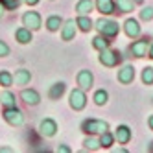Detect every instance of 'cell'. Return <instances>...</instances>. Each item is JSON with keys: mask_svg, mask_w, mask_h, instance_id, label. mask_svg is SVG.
<instances>
[{"mask_svg": "<svg viewBox=\"0 0 153 153\" xmlns=\"http://www.w3.org/2000/svg\"><path fill=\"white\" fill-rule=\"evenodd\" d=\"M0 102H2L4 107H15V96L11 92L4 91V92H0Z\"/></svg>", "mask_w": 153, "mask_h": 153, "instance_id": "18", "label": "cell"}, {"mask_svg": "<svg viewBox=\"0 0 153 153\" xmlns=\"http://www.w3.org/2000/svg\"><path fill=\"white\" fill-rule=\"evenodd\" d=\"M76 9H78V11H79L81 15L91 13V11H92V2H91V0H81V2H78Z\"/></svg>", "mask_w": 153, "mask_h": 153, "instance_id": "20", "label": "cell"}, {"mask_svg": "<svg viewBox=\"0 0 153 153\" xmlns=\"http://www.w3.org/2000/svg\"><path fill=\"white\" fill-rule=\"evenodd\" d=\"M120 59H122V57H120V53L114 52V50L103 48L102 53H100V63L105 65V67H116V65L120 63Z\"/></svg>", "mask_w": 153, "mask_h": 153, "instance_id": "3", "label": "cell"}, {"mask_svg": "<svg viewBox=\"0 0 153 153\" xmlns=\"http://www.w3.org/2000/svg\"><path fill=\"white\" fill-rule=\"evenodd\" d=\"M63 92H65V83H56V85H52V89H50V98L52 100H57V98H61Z\"/></svg>", "mask_w": 153, "mask_h": 153, "instance_id": "19", "label": "cell"}, {"mask_svg": "<svg viewBox=\"0 0 153 153\" xmlns=\"http://www.w3.org/2000/svg\"><path fill=\"white\" fill-rule=\"evenodd\" d=\"M13 83V76L9 74V72H0V85H4V87H9Z\"/></svg>", "mask_w": 153, "mask_h": 153, "instance_id": "27", "label": "cell"}, {"mask_svg": "<svg viewBox=\"0 0 153 153\" xmlns=\"http://www.w3.org/2000/svg\"><path fill=\"white\" fill-rule=\"evenodd\" d=\"M107 92L105 91H98L96 94H94V102H96V105H103V103H107Z\"/></svg>", "mask_w": 153, "mask_h": 153, "instance_id": "28", "label": "cell"}, {"mask_svg": "<svg viewBox=\"0 0 153 153\" xmlns=\"http://www.w3.org/2000/svg\"><path fill=\"white\" fill-rule=\"evenodd\" d=\"M30 79H31V74H30L28 70H24V68L17 70V72H15V78H13V81H15L17 85H26V83H30Z\"/></svg>", "mask_w": 153, "mask_h": 153, "instance_id": "15", "label": "cell"}, {"mask_svg": "<svg viewBox=\"0 0 153 153\" xmlns=\"http://www.w3.org/2000/svg\"><path fill=\"white\" fill-rule=\"evenodd\" d=\"M74 35H76V22L70 19V20H67V22H65V28H63V41H70V39H74Z\"/></svg>", "mask_w": 153, "mask_h": 153, "instance_id": "11", "label": "cell"}, {"mask_svg": "<svg viewBox=\"0 0 153 153\" xmlns=\"http://www.w3.org/2000/svg\"><path fill=\"white\" fill-rule=\"evenodd\" d=\"M116 138H118L120 144H127L129 138H131V129H129L127 126H120V127L116 129Z\"/></svg>", "mask_w": 153, "mask_h": 153, "instance_id": "14", "label": "cell"}, {"mask_svg": "<svg viewBox=\"0 0 153 153\" xmlns=\"http://www.w3.org/2000/svg\"><path fill=\"white\" fill-rule=\"evenodd\" d=\"M149 57H153V46H151V50H149Z\"/></svg>", "mask_w": 153, "mask_h": 153, "instance_id": "37", "label": "cell"}, {"mask_svg": "<svg viewBox=\"0 0 153 153\" xmlns=\"http://www.w3.org/2000/svg\"><path fill=\"white\" fill-rule=\"evenodd\" d=\"M56 131H57V126H56V122L53 120H42L41 122V133L45 135V137H53L56 135Z\"/></svg>", "mask_w": 153, "mask_h": 153, "instance_id": "8", "label": "cell"}, {"mask_svg": "<svg viewBox=\"0 0 153 153\" xmlns=\"http://www.w3.org/2000/svg\"><path fill=\"white\" fill-rule=\"evenodd\" d=\"M135 2H137V4H140V2H142V0H135Z\"/></svg>", "mask_w": 153, "mask_h": 153, "instance_id": "38", "label": "cell"}, {"mask_svg": "<svg viewBox=\"0 0 153 153\" xmlns=\"http://www.w3.org/2000/svg\"><path fill=\"white\" fill-rule=\"evenodd\" d=\"M87 103V98H85V92L79 91V89H76L70 92V107L76 109V111H81V109L85 107Z\"/></svg>", "mask_w": 153, "mask_h": 153, "instance_id": "5", "label": "cell"}, {"mask_svg": "<svg viewBox=\"0 0 153 153\" xmlns=\"http://www.w3.org/2000/svg\"><path fill=\"white\" fill-rule=\"evenodd\" d=\"M26 2H28V4H30V6H35V4H37V2H39V0H26Z\"/></svg>", "mask_w": 153, "mask_h": 153, "instance_id": "34", "label": "cell"}, {"mask_svg": "<svg viewBox=\"0 0 153 153\" xmlns=\"http://www.w3.org/2000/svg\"><path fill=\"white\" fill-rule=\"evenodd\" d=\"M96 6H98V11H102L103 15L114 13V4H113V0H96Z\"/></svg>", "mask_w": 153, "mask_h": 153, "instance_id": "12", "label": "cell"}, {"mask_svg": "<svg viewBox=\"0 0 153 153\" xmlns=\"http://www.w3.org/2000/svg\"><path fill=\"white\" fill-rule=\"evenodd\" d=\"M100 146H102V144H100L96 138H87V140H85V148H87V149H98Z\"/></svg>", "mask_w": 153, "mask_h": 153, "instance_id": "30", "label": "cell"}, {"mask_svg": "<svg viewBox=\"0 0 153 153\" xmlns=\"http://www.w3.org/2000/svg\"><path fill=\"white\" fill-rule=\"evenodd\" d=\"M2 13H4V4L0 2V17H2Z\"/></svg>", "mask_w": 153, "mask_h": 153, "instance_id": "35", "label": "cell"}, {"mask_svg": "<svg viewBox=\"0 0 153 153\" xmlns=\"http://www.w3.org/2000/svg\"><path fill=\"white\" fill-rule=\"evenodd\" d=\"M76 26H79L83 31H89L92 28V22H91V19H87V17H79L76 20Z\"/></svg>", "mask_w": 153, "mask_h": 153, "instance_id": "23", "label": "cell"}, {"mask_svg": "<svg viewBox=\"0 0 153 153\" xmlns=\"http://www.w3.org/2000/svg\"><path fill=\"white\" fill-rule=\"evenodd\" d=\"M135 79V68L133 67H124L122 70L118 72V81H122V83H131Z\"/></svg>", "mask_w": 153, "mask_h": 153, "instance_id": "9", "label": "cell"}, {"mask_svg": "<svg viewBox=\"0 0 153 153\" xmlns=\"http://www.w3.org/2000/svg\"><path fill=\"white\" fill-rule=\"evenodd\" d=\"M81 129L85 133L94 135V133H103V131H107L109 126H107V122H103V120H85Z\"/></svg>", "mask_w": 153, "mask_h": 153, "instance_id": "2", "label": "cell"}, {"mask_svg": "<svg viewBox=\"0 0 153 153\" xmlns=\"http://www.w3.org/2000/svg\"><path fill=\"white\" fill-rule=\"evenodd\" d=\"M59 151H63V153H68V151H70V148H67V146H59Z\"/></svg>", "mask_w": 153, "mask_h": 153, "instance_id": "33", "label": "cell"}, {"mask_svg": "<svg viewBox=\"0 0 153 153\" xmlns=\"http://www.w3.org/2000/svg\"><path fill=\"white\" fill-rule=\"evenodd\" d=\"M96 28H98V31H100L102 35H105V37H114V35L118 33V24L113 22V20H107V19L96 20Z\"/></svg>", "mask_w": 153, "mask_h": 153, "instance_id": "1", "label": "cell"}, {"mask_svg": "<svg viewBox=\"0 0 153 153\" xmlns=\"http://www.w3.org/2000/svg\"><path fill=\"white\" fill-rule=\"evenodd\" d=\"M113 135L111 133H109V131H103V133H102V138H100V144L103 146V148H109V146H111L113 144Z\"/></svg>", "mask_w": 153, "mask_h": 153, "instance_id": "25", "label": "cell"}, {"mask_svg": "<svg viewBox=\"0 0 153 153\" xmlns=\"http://www.w3.org/2000/svg\"><path fill=\"white\" fill-rule=\"evenodd\" d=\"M7 53H9V48H7V45L0 41V57H6Z\"/></svg>", "mask_w": 153, "mask_h": 153, "instance_id": "32", "label": "cell"}, {"mask_svg": "<svg viewBox=\"0 0 153 153\" xmlns=\"http://www.w3.org/2000/svg\"><path fill=\"white\" fill-rule=\"evenodd\" d=\"M4 118H6L11 126H20V124L24 122V116H22V113H20L17 107H6Z\"/></svg>", "mask_w": 153, "mask_h": 153, "instance_id": "4", "label": "cell"}, {"mask_svg": "<svg viewBox=\"0 0 153 153\" xmlns=\"http://www.w3.org/2000/svg\"><path fill=\"white\" fill-rule=\"evenodd\" d=\"M92 81H94V78H92V74L89 70H81L78 74V85L81 87V89H91Z\"/></svg>", "mask_w": 153, "mask_h": 153, "instance_id": "7", "label": "cell"}, {"mask_svg": "<svg viewBox=\"0 0 153 153\" xmlns=\"http://www.w3.org/2000/svg\"><path fill=\"white\" fill-rule=\"evenodd\" d=\"M22 100L28 103V105H35V103H39V92H35V91H22Z\"/></svg>", "mask_w": 153, "mask_h": 153, "instance_id": "16", "label": "cell"}, {"mask_svg": "<svg viewBox=\"0 0 153 153\" xmlns=\"http://www.w3.org/2000/svg\"><path fill=\"white\" fill-rule=\"evenodd\" d=\"M0 2H2L6 7H9V9H13V7H17L20 2H19V0H0Z\"/></svg>", "mask_w": 153, "mask_h": 153, "instance_id": "31", "label": "cell"}, {"mask_svg": "<svg viewBox=\"0 0 153 153\" xmlns=\"http://www.w3.org/2000/svg\"><path fill=\"white\" fill-rule=\"evenodd\" d=\"M46 26H48L50 31L59 30V26H61V19H59V17H50V19L46 20Z\"/></svg>", "mask_w": 153, "mask_h": 153, "instance_id": "24", "label": "cell"}, {"mask_svg": "<svg viewBox=\"0 0 153 153\" xmlns=\"http://www.w3.org/2000/svg\"><path fill=\"white\" fill-rule=\"evenodd\" d=\"M131 52H133V56H137V57H144L146 52H148V39L137 41L135 45L131 46Z\"/></svg>", "mask_w": 153, "mask_h": 153, "instance_id": "10", "label": "cell"}, {"mask_svg": "<svg viewBox=\"0 0 153 153\" xmlns=\"http://www.w3.org/2000/svg\"><path fill=\"white\" fill-rule=\"evenodd\" d=\"M17 41L22 42V45L30 42L31 41V31H30V28H20V30H17Z\"/></svg>", "mask_w": 153, "mask_h": 153, "instance_id": "17", "label": "cell"}, {"mask_svg": "<svg viewBox=\"0 0 153 153\" xmlns=\"http://www.w3.org/2000/svg\"><path fill=\"white\" fill-rule=\"evenodd\" d=\"M149 127H151V129H153V116H151V118H149Z\"/></svg>", "mask_w": 153, "mask_h": 153, "instance_id": "36", "label": "cell"}, {"mask_svg": "<svg viewBox=\"0 0 153 153\" xmlns=\"http://www.w3.org/2000/svg\"><path fill=\"white\" fill-rule=\"evenodd\" d=\"M126 33H127L129 37H138V33H140V26H138V22H137L135 19L126 20Z\"/></svg>", "mask_w": 153, "mask_h": 153, "instance_id": "13", "label": "cell"}, {"mask_svg": "<svg viewBox=\"0 0 153 153\" xmlns=\"http://www.w3.org/2000/svg\"><path fill=\"white\" fill-rule=\"evenodd\" d=\"M22 20H24V26H28L30 30H39L41 28V17L35 11H28L22 17Z\"/></svg>", "mask_w": 153, "mask_h": 153, "instance_id": "6", "label": "cell"}, {"mask_svg": "<svg viewBox=\"0 0 153 153\" xmlns=\"http://www.w3.org/2000/svg\"><path fill=\"white\" fill-rule=\"evenodd\" d=\"M140 19L142 20H151L153 19V7H144L140 11Z\"/></svg>", "mask_w": 153, "mask_h": 153, "instance_id": "29", "label": "cell"}, {"mask_svg": "<svg viewBox=\"0 0 153 153\" xmlns=\"http://www.w3.org/2000/svg\"><path fill=\"white\" fill-rule=\"evenodd\" d=\"M92 46H94L96 50H103V48L109 46V41L105 39V35H103V37H102V35H98V37L92 39Z\"/></svg>", "mask_w": 153, "mask_h": 153, "instance_id": "21", "label": "cell"}, {"mask_svg": "<svg viewBox=\"0 0 153 153\" xmlns=\"http://www.w3.org/2000/svg\"><path fill=\"white\" fill-rule=\"evenodd\" d=\"M142 81H144L146 85H151L153 83V68L151 67H146L144 72H142Z\"/></svg>", "mask_w": 153, "mask_h": 153, "instance_id": "26", "label": "cell"}, {"mask_svg": "<svg viewBox=\"0 0 153 153\" xmlns=\"http://www.w3.org/2000/svg\"><path fill=\"white\" fill-rule=\"evenodd\" d=\"M116 6H118V11H122V13L133 11V2L131 0H116Z\"/></svg>", "mask_w": 153, "mask_h": 153, "instance_id": "22", "label": "cell"}]
</instances>
